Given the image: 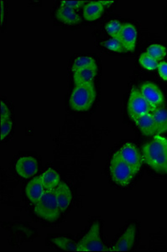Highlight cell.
<instances>
[{
    "mask_svg": "<svg viewBox=\"0 0 167 252\" xmlns=\"http://www.w3.org/2000/svg\"><path fill=\"white\" fill-rule=\"evenodd\" d=\"M93 65H96L95 60L93 58L91 57H80L77 58L73 63L72 67V72H74L80 69L93 66Z\"/></svg>",
    "mask_w": 167,
    "mask_h": 252,
    "instance_id": "23",
    "label": "cell"
},
{
    "mask_svg": "<svg viewBox=\"0 0 167 252\" xmlns=\"http://www.w3.org/2000/svg\"><path fill=\"white\" fill-rule=\"evenodd\" d=\"M15 170L21 178H30L38 172V162L36 159L32 157H23L16 162Z\"/></svg>",
    "mask_w": 167,
    "mask_h": 252,
    "instance_id": "10",
    "label": "cell"
},
{
    "mask_svg": "<svg viewBox=\"0 0 167 252\" xmlns=\"http://www.w3.org/2000/svg\"><path fill=\"white\" fill-rule=\"evenodd\" d=\"M140 93L153 109H156L164 107V95L162 94V90L155 83L151 82L144 83L140 88Z\"/></svg>",
    "mask_w": 167,
    "mask_h": 252,
    "instance_id": "7",
    "label": "cell"
},
{
    "mask_svg": "<svg viewBox=\"0 0 167 252\" xmlns=\"http://www.w3.org/2000/svg\"><path fill=\"white\" fill-rule=\"evenodd\" d=\"M139 63L144 68L149 70V71H153L158 68L159 62L154 59L152 57H150V55L147 54L146 52H144L140 54L139 57Z\"/></svg>",
    "mask_w": 167,
    "mask_h": 252,
    "instance_id": "22",
    "label": "cell"
},
{
    "mask_svg": "<svg viewBox=\"0 0 167 252\" xmlns=\"http://www.w3.org/2000/svg\"><path fill=\"white\" fill-rule=\"evenodd\" d=\"M12 127H13V122L10 118L9 119H5L3 121H1V126H0V129H1V141H3L9 133L11 132Z\"/></svg>",
    "mask_w": 167,
    "mask_h": 252,
    "instance_id": "26",
    "label": "cell"
},
{
    "mask_svg": "<svg viewBox=\"0 0 167 252\" xmlns=\"http://www.w3.org/2000/svg\"><path fill=\"white\" fill-rule=\"evenodd\" d=\"M102 44L107 49H109V50L112 51V52H118V53H124V52H126L119 39L111 38L110 40H105Z\"/></svg>",
    "mask_w": 167,
    "mask_h": 252,
    "instance_id": "25",
    "label": "cell"
},
{
    "mask_svg": "<svg viewBox=\"0 0 167 252\" xmlns=\"http://www.w3.org/2000/svg\"><path fill=\"white\" fill-rule=\"evenodd\" d=\"M26 192L27 198L31 204H37L46 192V189L44 188L40 177L29 181L26 186Z\"/></svg>",
    "mask_w": 167,
    "mask_h": 252,
    "instance_id": "12",
    "label": "cell"
},
{
    "mask_svg": "<svg viewBox=\"0 0 167 252\" xmlns=\"http://www.w3.org/2000/svg\"><path fill=\"white\" fill-rule=\"evenodd\" d=\"M157 135V137L161 140V141H162V143L164 144L165 146H166V148H167V138L163 137V136H162V135Z\"/></svg>",
    "mask_w": 167,
    "mask_h": 252,
    "instance_id": "32",
    "label": "cell"
},
{
    "mask_svg": "<svg viewBox=\"0 0 167 252\" xmlns=\"http://www.w3.org/2000/svg\"><path fill=\"white\" fill-rule=\"evenodd\" d=\"M10 118V110L3 100H1V121Z\"/></svg>",
    "mask_w": 167,
    "mask_h": 252,
    "instance_id": "29",
    "label": "cell"
},
{
    "mask_svg": "<svg viewBox=\"0 0 167 252\" xmlns=\"http://www.w3.org/2000/svg\"><path fill=\"white\" fill-rule=\"evenodd\" d=\"M110 172L112 180L122 187L130 185L136 175L135 170L121 158L118 152H116L112 156Z\"/></svg>",
    "mask_w": 167,
    "mask_h": 252,
    "instance_id": "4",
    "label": "cell"
},
{
    "mask_svg": "<svg viewBox=\"0 0 167 252\" xmlns=\"http://www.w3.org/2000/svg\"><path fill=\"white\" fill-rule=\"evenodd\" d=\"M136 235V227L134 223H131L124 231V234L118 239L117 243L108 249V252H128L132 249L135 244Z\"/></svg>",
    "mask_w": 167,
    "mask_h": 252,
    "instance_id": "9",
    "label": "cell"
},
{
    "mask_svg": "<svg viewBox=\"0 0 167 252\" xmlns=\"http://www.w3.org/2000/svg\"><path fill=\"white\" fill-rule=\"evenodd\" d=\"M1 25L3 24V19H4V6H3V1H1Z\"/></svg>",
    "mask_w": 167,
    "mask_h": 252,
    "instance_id": "30",
    "label": "cell"
},
{
    "mask_svg": "<svg viewBox=\"0 0 167 252\" xmlns=\"http://www.w3.org/2000/svg\"><path fill=\"white\" fill-rule=\"evenodd\" d=\"M46 191H52L61 183V177L56 170L49 168L40 176Z\"/></svg>",
    "mask_w": 167,
    "mask_h": 252,
    "instance_id": "17",
    "label": "cell"
},
{
    "mask_svg": "<svg viewBox=\"0 0 167 252\" xmlns=\"http://www.w3.org/2000/svg\"><path fill=\"white\" fill-rule=\"evenodd\" d=\"M134 122L138 126L139 129H140L143 135L146 136H155L157 135V126L153 117L152 113L143 115Z\"/></svg>",
    "mask_w": 167,
    "mask_h": 252,
    "instance_id": "13",
    "label": "cell"
},
{
    "mask_svg": "<svg viewBox=\"0 0 167 252\" xmlns=\"http://www.w3.org/2000/svg\"><path fill=\"white\" fill-rule=\"evenodd\" d=\"M53 243L56 245L59 248L68 251V252H77L78 244L74 241L66 237H56L52 240Z\"/></svg>",
    "mask_w": 167,
    "mask_h": 252,
    "instance_id": "21",
    "label": "cell"
},
{
    "mask_svg": "<svg viewBox=\"0 0 167 252\" xmlns=\"http://www.w3.org/2000/svg\"><path fill=\"white\" fill-rule=\"evenodd\" d=\"M94 83L76 84L70 97V106L78 112L87 111L96 99Z\"/></svg>",
    "mask_w": 167,
    "mask_h": 252,
    "instance_id": "2",
    "label": "cell"
},
{
    "mask_svg": "<svg viewBox=\"0 0 167 252\" xmlns=\"http://www.w3.org/2000/svg\"><path fill=\"white\" fill-rule=\"evenodd\" d=\"M100 2H101L103 5L108 6V7H110V6L114 3V1H105V0H100Z\"/></svg>",
    "mask_w": 167,
    "mask_h": 252,
    "instance_id": "31",
    "label": "cell"
},
{
    "mask_svg": "<svg viewBox=\"0 0 167 252\" xmlns=\"http://www.w3.org/2000/svg\"><path fill=\"white\" fill-rule=\"evenodd\" d=\"M77 252H108L102 241L100 225L98 222L93 223L87 234L80 242H78Z\"/></svg>",
    "mask_w": 167,
    "mask_h": 252,
    "instance_id": "6",
    "label": "cell"
},
{
    "mask_svg": "<svg viewBox=\"0 0 167 252\" xmlns=\"http://www.w3.org/2000/svg\"><path fill=\"white\" fill-rule=\"evenodd\" d=\"M152 115L157 126V135H162L167 132V109L164 107L155 109Z\"/></svg>",
    "mask_w": 167,
    "mask_h": 252,
    "instance_id": "19",
    "label": "cell"
},
{
    "mask_svg": "<svg viewBox=\"0 0 167 252\" xmlns=\"http://www.w3.org/2000/svg\"><path fill=\"white\" fill-rule=\"evenodd\" d=\"M87 2L86 1H77V0H66V1H61V3L62 6H66L71 9H80L81 7L85 5Z\"/></svg>",
    "mask_w": 167,
    "mask_h": 252,
    "instance_id": "27",
    "label": "cell"
},
{
    "mask_svg": "<svg viewBox=\"0 0 167 252\" xmlns=\"http://www.w3.org/2000/svg\"><path fill=\"white\" fill-rule=\"evenodd\" d=\"M56 18L63 23L67 25H77L81 22L80 16L74 9L68 8L66 6L61 5L56 11Z\"/></svg>",
    "mask_w": 167,
    "mask_h": 252,
    "instance_id": "18",
    "label": "cell"
},
{
    "mask_svg": "<svg viewBox=\"0 0 167 252\" xmlns=\"http://www.w3.org/2000/svg\"><path fill=\"white\" fill-rule=\"evenodd\" d=\"M142 158L144 162L162 174H167V152L164 144L157 137L144 144L142 147Z\"/></svg>",
    "mask_w": 167,
    "mask_h": 252,
    "instance_id": "1",
    "label": "cell"
},
{
    "mask_svg": "<svg viewBox=\"0 0 167 252\" xmlns=\"http://www.w3.org/2000/svg\"><path fill=\"white\" fill-rule=\"evenodd\" d=\"M159 75L163 80L167 81V62H161L158 66Z\"/></svg>",
    "mask_w": 167,
    "mask_h": 252,
    "instance_id": "28",
    "label": "cell"
},
{
    "mask_svg": "<svg viewBox=\"0 0 167 252\" xmlns=\"http://www.w3.org/2000/svg\"><path fill=\"white\" fill-rule=\"evenodd\" d=\"M97 73H98L97 64L76 71L73 74V79H74L75 85L76 84H83V83H93Z\"/></svg>",
    "mask_w": 167,
    "mask_h": 252,
    "instance_id": "15",
    "label": "cell"
},
{
    "mask_svg": "<svg viewBox=\"0 0 167 252\" xmlns=\"http://www.w3.org/2000/svg\"><path fill=\"white\" fill-rule=\"evenodd\" d=\"M118 152L121 158L135 170L137 174L144 163V160L139 152L138 148L134 144L129 142L124 144Z\"/></svg>",
    "mask_w": 167,
    "mask_h": 252,
    "instance_id": "8",
    "label": "cell"
},
{
    "mask_svg": "<svg viewBox=\"0 0 167 252\" xmlns=\"http://www.w3.org/2000/svg\"><path fill=\"white\" fill-rule=\"evenodd\" d=\"M146 53L159 63H161L167 56V48L161 44H152L147 48Z\"/></svg>",
    "mask_w": 167,
    "mask_h": 252,
    "instance_id": "20",
    "label": "cell"
},
{
    "mask_svg": "<svg viewBox=\"0 0 167 252\" xmlns=\"http://www.w3.org/2000/svg\"><path fill=\"white\" fill-rule=\"evenodd\" d=\"M104 11V6L100 1H88L84 7V15L87 21L97 20L101 17Z\"/></svg>",
    "mask_w": 167,
    "mask_h": 252,
    "instance_id": "16",
    "label": "cell"
},
{
    "mask_svg": "<svg viewBox=\"0 0 167 252\" xmlns=\"http://www.w3.org/2000/svg\"><path fill=\"white\" fill-rule=\"evenodd\" d=\"M155 109L148 103L137 88L134 87L131 89L129 102H128V113L133 121L147 114H151Z\"/></svg>",
    "mask_w": 167,
    "mask_h": 252,
    "instance_id": "5",
    "label": "cell"
},
{
    "mask_svg": "<svg viewBox=\"0 0 167 252\" xmlns=\"http://www.w3.org/2000/svg\"><path fill=\"white\" fill-rule=\"evenodd\" d=\"M55 192L61 212L66 211L72 201V193L69 186L61 182L55 189Z\"/></svg>",
    "mask_w": 167,
    "mask_h": 252,
    "instance_id": "14",
    "label": "cell"
},
{
    "mask_svg": "<svg viewBox=\"0 0 167 252\" xmlns=\"http://www.w3.org/2000/svg\"><path fill=\"white\" fill-rule=\"evenodd\" d=\"M122 27H123V24L120 23L118 20H111L109 23H107L105 30L111 37L119 39Z\"/></svg>",
    "mask_w": 167,
    "mask_h": 252,
    "instance_id": "24",
    "label": "cell"
},
{
    "mask_svg": "<svg viewBox=\"0 0 167 252\" xmlns=\"http://www.w3.org/2000/svg\"><path fill=\"white\" fill-rule=\"evenodd\" d=\"M138 32L136 27L131 24H123L122 31L119 35V40L121 41L126 52H134L136 46Z\"/></svg>",
    "mask_w": 167,
    "mask_h": 252,
    "instance_id": "11",
    "label": "cell"
},
{
    "mask_svg": "<svg viewBox=\"0 0 167 252\" xmlns=\"http://www.w3.org/2000/svg\"><path fill=\"white\" fill-rule=\"evenodd\" d=\"M35 213L40 218L48 222H56L61 217V209L58 204L55 190L46 191L43 197L35 204Z\"/></svg>",
    "mask_w": 167,
    "mask_h": 252,
    "instance_id": "3",
    "label": "cell"
}]
</instances>
